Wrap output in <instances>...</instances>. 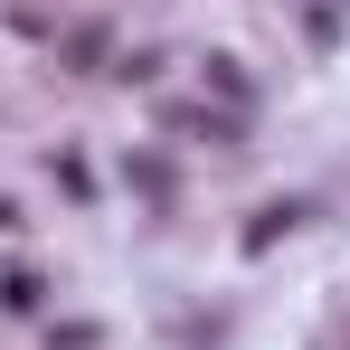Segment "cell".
I'll use <instances>...</instances> for the list:
<instances>
[{"mask_svg":"<svg viewBox=\"0 0 350 350\" xmlns=\"http://www.w3.org/2000/svg\"><path fill=\"white\" fill-rule=\"evenodd\" d=\"M38 303H48V284H38L29 265H10V275H0V312H38Z\"/></svg>","mask_w":350,"mask_h":350,"instance_id":"cell-2","label":"cell"},{"mask_svg":"<svg viewBox=\"0 0 350 350\" xmlns=\"http://www.w3.org/2000/svg\"><path fill=\"white\" fill-rule=\"evenodd\" d=\"M133 189H142V199H152V208H161V199H171V171H161V161H152V152H142V161H133Z\"/></svg>","mask_w":350,"mask_h":350,"instance_id":"cell-3","label":"cell"},{"mask_svg":"<svg viewBox=\"0 0 350 350\" xmlns=\"http://www.w3.org/2000/svg\"><path fill=\"white\" fill-rule=\"evenodd\" d=\"M57 189H66V199H85V189H95V171H85L76 152H57Z\"/></svg>","mask_w":350,"mask_h":350,"instance_id":"cell-5","label":"cell"},{"mask_svg":"<svg viewBox=\"0 0 350 350\" xmlns=\"http://www.w3.org/2000/svg\"><path fill=\"white\" fill-rule=\"evenodd\" d=\"M208 85H218L228 105H246V66H237V57H208Z\"/></svg>","mask_w":350,"mask_h":350,"instance_id":"cell-4","label":"cell"},{"mask_svg":"<svg viewBox=\"0 0 350 350\" xmlns=\"http://www.w3.org/2000/svg\"><path fill=\"white\" fill-rule=\"evenodd\" d=\"M293 228H303V208H293V199H275V208H256V228H246V246L265 256V246H275V237H293Z\"/></svg>","mask_w":350,"mask_h":350,"instance_id":"cell-1","label":"cell"},{"mask_svg":"<svg viewBox=\"0 0 350 350\" xmlns=\"http://www.w3.org/2000/svg\"><path fill=\"white\" fill-rule=\"evenodd\" d=\"M0 228H19V208H10V189H0Z\"/></svg>","mask_w":350,"mask_h":350,"instance_id":"cell-6","label":"cell"}]
</instances>
